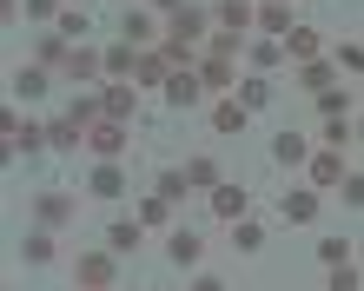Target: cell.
Instances as JSON below:
<instances>
[{
	"instance_id": "obj_1",
	"label": "cell",
	"mask_w": 364,
	"mask_h": 291,
	"mask_svg": "<svg viewBox=\"0 0 364 291\" xmlns=\"http://www.w3.org/2000/svg\"><path fill=\"white\" fill-rule=\"evenodd\" d=\"M73 219H80L73 192H33V225H40V232H67Z\"/></svg>"
},
{
	"instance_id": "obj_2",
	"label": "cell",
	"mask_w": 364,
	"mask_h": 291,
	"mask_svg": "<svg viewBox=\"0 0 364 291\" xmlns=\"http://www.w3.org/2000/svg\"><path fill=\"white\" fill-rule=\"evenodd\" d=\"M113 272H119V252H80V258H73V285H80V291H106V285H113Z\"/></svg>"
},
{
	"instance_id": "obj_3",
	"label": "cell",
	"mask_w": 364,
	"mask_h": 291,
	"mask_svg": "<svg viewBox=\"0 0 364 291\" xmlns=\"http://www.w3.org/2000/svg\"><path fill=\"white\" fill-rule=\"evenodd\" d=\"M305 172H311L305 185H318V192H331V185H345V172H351V165H345V146H318Z\"/></svg>"
},
{
	"instance_id": "obj_4",
	"label": "cell",
	"mask_w": 364,
	"mask_h": 291,
	"mask_svg": "<svg viewBox=\"0 0 364 291\" xmlns=\"http://www.w3.org/2000/svg\"><path fill=\"white\" fill-rule=\"evenodd\" d=\"M245 212H252V192H245L239 179H219V185H212V219H219V225H239Z\"/></svg>"
},
{
	"instance_id": "obj_5",
	"label": "cell",
	"mask_w": 364,
	"mask_h": 291,
	"mask_svg": "<svg viewBox=\"0 0 364 291\" xmlns=\"http://www.w3.org/2000/svg\"><path fill=\"white\" fill-rule=\"evenodd\" d=\"M166 79H173V60L159 47H139V67H133V87L139 93H166Z\"/></svg>"
},
{
	"instance_id": "obj_6",
	"label": "cell",
	"mask_w": 364,
	"mask_h": 291,
	"mask_svg": "<svg viewBox=\"0 0 364 291\" xmlns=\"http://www.w3.org/2000/svg\"><path fill=\"white\" fill-rule=\"evenodd\" d=\"M87 153L93 159H119L126 153V119H93L87 126Z\"/></svg>"
},
{
	"instance_id": "obj_7",
	"label": "cell",
	"mask_w": 364,
	"mask_h": 291,
	"mask_svg": "<svg viewBox=\"0 0 364 291\" xmlns=\"http://www.w3.org/2000/svg\"><path fill=\"white\" fill-rule=\"evenodd\" d=\"M318 205H325V192H318V185H291V192L278 199V212H285V225H311Z\"/></svg>"
},
{
	"instance_id": "obj_8",
	"label": "cell",
	"mask_w": 364,
	"mask_h": 291,
	"mask_svg": "<svg viewBox=\"0 0 364 291\" xmlns=\"http://www.w3.org/2000/svg\"><path fill=\"white\" fill-rule=\"evenodd\" d=\"M166 258H173L179 272H192V265L205 258V238L192 232V225H173V232H166Z\"/></svg>"
},
{
	"instance_id": "obj_9",
	"label": "cell",
	"mask_w": 364,
	"mask_h": 291,
	"mask_svg": "<svg viewBox=\"0 0 364 291\" xmlns=\"http://www.w3.org/2000/svg\"><path fill=\"white\" fill-rule=\"evenodd\" d=\"M100 106H106V119H126V126H133V113H139V87H133V79H113V87H100Z\"/></svg>"
},
{
	"instance_id": "obj_10",
	"label": "cell",
	"mask_w": 364,
	"mask_h": 291,
	"mask_svg": "<svg viewBox=\"0 0 364 291\" xmlns=\"http://www.w3.org/2000/svg\"><path fill=\"white\" fill-rule=\"evenodd\" d=\"M212 20H219V33H259V7L252 0H219Z\"/></svg>"
},
{
	"instance_id": "obj_11",
	"label": "cell",
	"mask_w": 364,
	"mask_h": 291,
	"mask_svg": "<svg viewBox=\"0 0 364 291\" xmlns=\"http://www.w3.org/2000/svg\"><path fill=\"white\" fill-rule=\"evenodd\" d=\"M159 99H166L173 113H192V106H205V87H199V73H173Z\"/></svg>"
},
{
	"instance_id": "obj_12",
	"label": "cell",
	"mask_w": 364,
	"mask_h": 291,
	"mask_svg": "<svg viewBox=\"0 0 364 291\" xmlns=\"http://www.w3.org/2000/svg\"><path fill=\"white\" fill-rule=\"evenodd\" d=\"M153 33H159V13L153 7H126V20H119V40H126V47H153Z\"/></svg>"
},
{
	"instance_id": "obj_13",
	"label": "cell",
	"mask_w": 364,
	"mask_h": 291,
	"mask_svg": "<svg viewBox=\"0 0 364 291\" xmlns=\"http://www.w3.org/2000/svg\"><path fill=\"white\" fill-rule=\"evenodd\" d=\"M311 153H318L311 133H278L272 139V165H311Z\"/></svg>"
},
{
	"instance_id": "obj_14",
	"label": "cell",
	"mask_w": 364,
	"mask_h": 291,
	"mask_svg": "<svg viewBox=\"0 0 364 291\" xmlns=\"http://www.w3.org/2000/svg\"><path fill=\"white\" fill-rule=\"evenodd\" d=\"M298 27V20H291V0H259V33L265 40H285Z\"/></svg>"
},
{
	"instance_id": "obj_15",
	"label": "cell",
	"mask_w": 364,
	"mask_h": 291,
	"mask_svg": "<svg viewBox=\"0 0 364 291\" xmlns=\"http://www.w3.org/2000/svg\"><path fill=\"white\" fill-rule=\"evenodd\" d=\"M87 192H93V199H126V172H119V159H100V165H93Z\"/></svg>"
},
{
	"instance_id": "obj_16",
	"label": "cell",
	"mask_w": 364,
	"mask_h": 291,
	"mask_svg": "<svg viewBox=\"0 0 364 291\" xmlns=\"http://www.w3.org/2000/svg\"><path fill=\"white\" fill-rule=\"evenodd\" d=\"M245 60H252V73H272V67H285L291 53H285V40H265L259 33V40H245Z\"/></svg>"
},
{
	"instance_id": "obj_17",
	"label": "cell",
	"mask_w": 364,
	"mask_h": 291,
	"mask_svg": "<svg viewBox=\"0 0 364 291\" xmlns=\"http://www.w3.org/2000/svg\"><path fill=\"white\" fill-rule=\"evenodd\" d=\"M245 119H252V113H245L239 99L225 93V99H212V113H205V126H212V133H245Z\"/></svg>"
},
{
	"instance_id": "obj_18",
	"label": "cell",
	"mask_w": 364,
	"mask_h": 291,
	"mask_svg": "<svg viewBox=\"0 0 364 291\" xmlns=\"http://www.w3.org/2000/svg\"><path fill=\"white\" fill-rule=\"evenodd\" d=\"M139 245H146V225L139 219H113V225H106V252H139Z\"/></svg>"
},
{
	"instance_id": "obj_19",
	"label": "cell",
	"mask_w": 364,
	"mask_h": 291,
	"mask_svg": "<svg viewBox=\"0 0 364 291\" xmlns=\"http://www.w3.org/2000/svg\"><path fill=\"white\" fill-rule=\"evenodd\" d=\"M173 212H179V205H173V199H159V192H146V199H139V225H146V232H173Z\"/></svg>"
},
{
	"instance_id": "obj_20",
	"label": "cell",
	"mask_w": 364,
	"mask_h": 291,
	"mask_svg": "<svg viewBox=\"0 0 364 291\" xmlns=\"http://www.w3.org/2000/svg\"><path fill=\"white\" fill-rule=\"evenodd\" d=\"M192 73H199V87H205V93H239V87H232V60H212V53H205Z\"/></svg>"
},
{
	"instance_id": "obj_21",
	"label": "cell",
	"mask_w": 364,
	"mask_h": 291,
	"mask_svg": "<svg viewBox=\"0 0 364 291\" xmlns=\"http://www.w3.org/2000/svg\"><path fill=\"white\" fill-rule=\"evenodd\" d=\"M285 53L298 60V67H305V60H318V53H325V33H318V27H291V33H285Z\"/></svg>"
},
{
	"instance_id": "obj_22",
	"label": "cell",
	"mask_w": 364,
	"mask_h": 291,
	"mask_svg": "<svg viewBox=\"0 0 364 291\" xmlns=\"http://www.w3.org/2000/svg\"><path fill=\"white\" fill-rule=\"evenodd\" d=\"M331 79H338V60H305L298 67V87L305 93H331Z\"/></svg>"
},
{
	"instance_id": "obj_23",
	"label": "cell",
	"mask_w": 364,
	"mask_h": 291,
	"mask_svg": "<svg viewBox=\"0 0 364 291\" xmlns=\"http://www.w3.org/2000/svg\"><path fill=\"white\" fill-rule=\"evenodd\" d=\"M239 106H245V113H265V106H272V79H265V73H245V79H239Z\"/></svg>"
},
{
	"instance_id": "obj_24",
	"label": "cell",
	"mask_w": 364,
	"mask_h": 291,
	"mask_svg": "<svg viewBox=\"0 0 364 291\" xmlns=\"http://www.w3.org/2000/svg\"><path fill=\"white\" fill-rule=\"evenodd\" d=\"M212 27V13H199V7H186V13H173V27H166V40H186V47H192V40H199Z\"/></svg>"
},
{
	"instance_id": "obj_25",
	"label": "cell",
	"mask_w": 364,
	"mask_h": 291,
	"mask_svg": "<svg viewBox=\"0 0 364 291\" xmlns=\"http://www.w3.org/2000/svg\"><path fill=\"white\" fill-rule=\"evenodd\" d=\"M232 252H239V258H259V252H265V225L239 219V225H232Z\"/></svg>"
},
{
	"instance_id": "obj_26",
	"label": "cell",
	"mask_w": 364,
	"mask_h": 291,
	"mask_svg": "<svg viewBox=\"0 0 364 291\" xmlns=\"http://www.w3.org/2000/svg\"><path fill=\"white\" fill-rule=\"evenodd\" d=\"M186 179H192V192H212V185H219V159H212V153H192L186 159Z\"/></svg>"
},
{
	"instance_id": "obj_27",
	"label": "cell",
	"mask_w": 364,
	"mask_h": 291,
	"mask_svg": "<svg viewBox=\"0 0 364 291\" xmlns=\"http://www.w3.org/2000/svg\"><path fill=\"white\" fill-rule=\"evenodd\" d=\"M153 192H159V199H173V205H179V199H192V179H186V165H166V172L153 179Z\"/></svg>"
},
{
	"instance_id": "obj_28",
	"label": "cell",
	"mask_w": 364,
	"mask_h": 291,
	"mask_svg": "<svg viewBox=\"0 0 364 291\" xmlns=\"http://www.w3.org/2000/svg\"><path fill=\"white\" fill-rule=\"evenodd\" d=\"M133 67H139V47L113 40V47H106V73H113V79H133Z\"/></svg>"
},
{
	"instance_id": "obj_29",
	"label": "cell",
	"mask_w": 364,
	"mask_h": 291,
	"mask_svg": "<svg viewBox=\"0 0 364 291\" xmlns=\"http://www.w3.org/2000/svg\"><path fill=\"white\" fill-rule=\"evenodd\" d=\"M351 258H358L351 238H318V265H325V272H331V265H351Z\"/></svg>"
},
{
	"instance_id": "obj_30",
	"label": "cell",
	"mask_w": 364,
	"mask_h": 291,
	"mask_svg": "<svg viewBox=\"0 0 364 291\" xmlns=\"http://www.w3.org/2000/svg\"><path fill=\"white\" fill-rule=\"evenodd\" d=\"M20 252H27V265H53V252H60V245H53V232H40V225H33Z\"/></svg>"
},
{
	"instance_id": "obj_31",
	"label": "cell",
	"mask_w": 364,
	"mask_h": 291,
	"mask_svg": "<svg viewBox=\"0 0 364 291\" xmlns=\"http://www.w3.org/2000/svg\"><path fill=\"white\" fill-rule=\"evenodd\" d=\"M14 93L20 99H40V93H47V67H20L14 73Z\"/></svg>"
},
{
	"instance_id": "obj_32",
	"label": "cell",
	"mask_w": 364,
	"mask_h": 291,
	"mask_svg": "<svg viewBox=\"0 0 364 291\" xmlns=\"http://www.w3.org/2000/svg\"><path fill=\"white\" fill-rule=\"evenodd\" d=\"M325 291H364V272H358V265H331V272H325Z\"/></svg>"
},
{
	"instance_id": "obj_33",
	"label": "cell",
	"mask_w": 364,
	"mask_h": 291,
	"mask_svg": "<svg viewBox=\"0 0 364 291\" xmlns=\"http://www.w3.org/2000/svg\"><path fill=\"white\" fill-rule=\"evenodd\" d=\"M53 33H67V40H87V13H80V7H67V13L53 20Z\"/></svg>"
},
{
	"instance_id": "obj_34",
	"label": "cell",
	"mask_w": 364,
	"mask_h": 291,
	"mask_svg": "<svg viewBox=\"0 0 364 291\" xmlns=\"http://www.w3.org/2000/svg\"><path fill=\"white\" fill-rule=\"evenodd\" d=\"M338 67H345V73H364V47H358V40H338Z\"/></svg>"
},
{
	"instance_id": "obj_35",
	"label": "cell",
	"mask_w": 364,
	"mask_h": 291,
	"mask_svg": "<svg viewBox=\"0 0 364 291\" xmlns=\"http://www.w3.org/2000/svg\"><path fill=\"white\" fill-rule=\"evenodd\" d=\"M67 13V0H27V20H60Z\"/></svg>"
},
{
	"instance_id": "obj_36",
	"label": "cell",
	"mask_w": 364,
	"mask_h": 291,
	"mask_svg": "<svg viewBox=\"0 0 364 291\" xmlns=\"http://www.w3.org/2000/svg\"><path fill=\"white\" fill-rule=\"evenodd\" d=\"M338 192H345V205H364V172H345V185H338Z\"/></svg>"
},
{
	"instance_id": "obj_37",
	"label": "cell",
	"mask_w": 364,
	"mask_h": 291,
	"mask_svg": "<svg viewBox=\"0 0 364 291\" xmlns=\"http://www.w3.org/2000/svg\"><path fill=\"white\" fill-rule=\"evenodd\" d=\"M153 13H186V0H146Z\"/></svg>"
},
{
	"instance_id": "obj_38",
	"label": "cell",
	"mask_w": 364,
	"mask_h": 291,
	"mask_svg": "<svg viewBox=\"0 0 364 291\" xmlns=\"http://www.w3.org/2000/svg\"><path fill=\"white\" fill-rule=\"evenodd\" d=\"M192 291H225V278H212V272H205V278H192Z\"/></svg>"
},
{
	"instance_id": "obj_39",
	"label": "cell",
	"mask_w": 364,
	"mask_h": 291,
	"mask_svg": "<svg viewBox=\"0 0 364 291\" xmlns=\"http://www.w3.org/2000/svg\"><path fill=\"white\" fill-rule=\"evenodd\" d=\"M358 146H364V119H358Z\"/></svg>"
},
{
	"instance_id": "obj_40",
	"label": "cell",
	"mask_w": 364,
	"mask_h": 291,
	"mask_svg": "<svg viewBox=\"0 0 364 291\" xmlns=\"http://www.w3.org/2000/svg\"><path fill=\"white\" fill-rule=\"evenodd\" d=\"M67 7H80V0H67Z\"/></svg>"
},
{
	"instance_id": "obj_41",
	"label": "cell",
	"mask_w": 364,
	"mask_h": 291,
	"mask_svg": "<svg viewBox=\"0 0 364 291\" xmlns=\"http://www.w3.org/2000/svg\"><path fill=\"white\" fill-rule=\"evenodd\" d=\"M106 291H113V285H106Z\"/></svg>"
}]
</instances>
